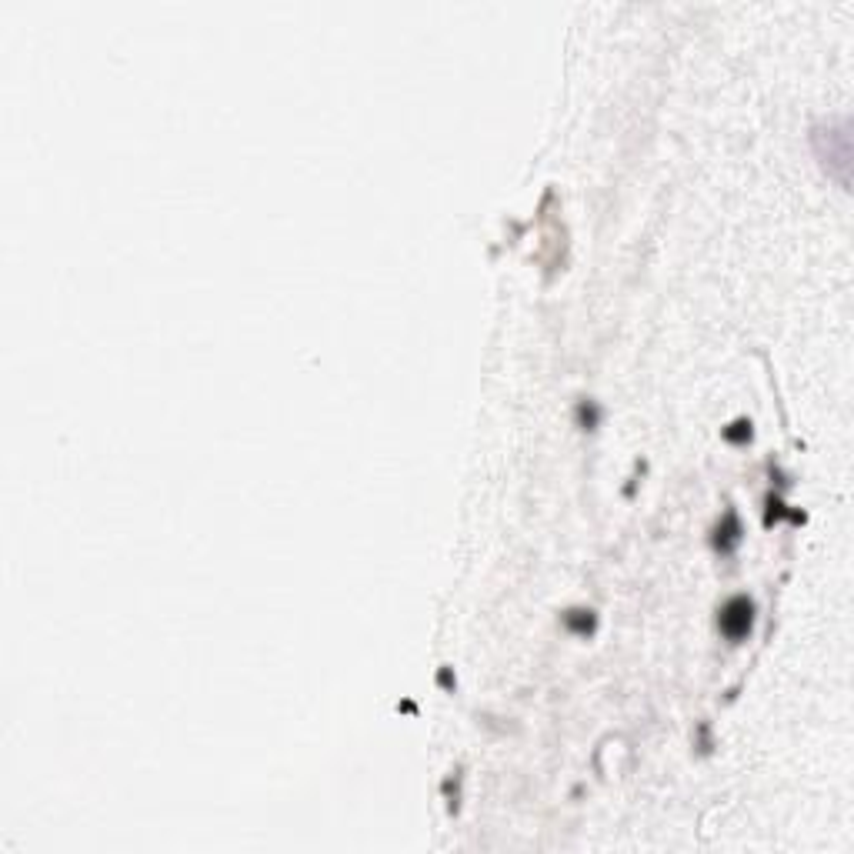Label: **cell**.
<instances>
[{
  "instance_id": "1",
  "label": "cell",
  "mask_w": 854,
  "mask_h": 854,
  "mask_svg": "<svg viewBox=\"0 0 854 854\" xmlns=\"http://www.w3.org/2000/svg\"><path fill=\"white\" fill-rule=\"evenodd\" d=\"M751 624H754V604L748 598H731L721 608L718 628L728 641H744L751 634Z\"/></svg>"
}]
</instances>
